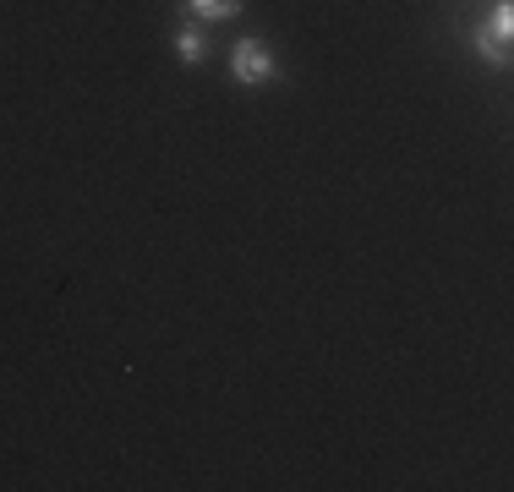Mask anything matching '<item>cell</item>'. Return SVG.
Returning a JSON list of instances; mask_svg holds the SVG:
<instances>
[{
  "instance_id": "3957f363",
  "label": "cell",
  "mask_w": 514,
  "mask_h": 492,
  "mask_svg": "<svg viewBox=\"0 0 514 492\" xmlns=\"http://www.w3.org/2000/svg\"><path fill=\"white\" fill-rule=\"evenodd\" d=\"M175 55H181V61H203V55H208L203 28H181V33H175Z\"/></svg>"
},
{
  "instance_id": "7a4b0ae2",
  "label": "cell",
  "mask_w": 514,
  "mask_h": 492,
  "mask_svg": "<svg viewBox=\"0 0 514 492\" xmlns=\"http://www.w3.org/2000/svg\"><path fill=\"white\" fill-rule=\"evenodd\" d=\"M186 6H192V17H203V22L241 17V0H186Z\"/></svg>"
},
{
  "instance_id": "6da1fadb",
  "label": "cell",
  "mask_w": 514,
  "mask_h": 492,
  "mask_svg": "<svg viewBox=\"0 0 514 492\" xmlns=\"http://www.w3.org/2000/svg\"><path fill=\"white\" fill-rule=\"evenodd\" d=\"M230 72H236V82H268L274 77V55H268L257 39H241L236 55H230Z\"/></svg>"
}]
</instances>
